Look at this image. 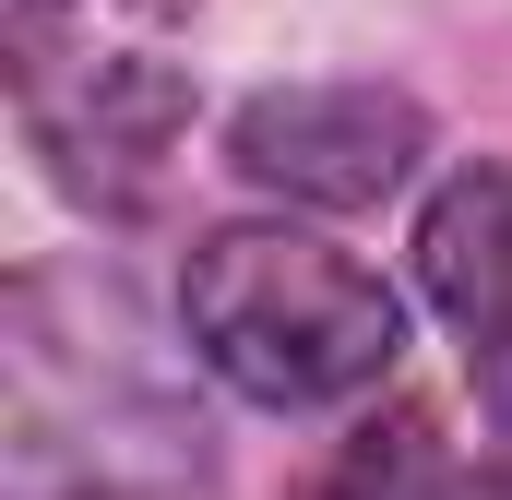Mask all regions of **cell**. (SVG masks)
I'll use <instances>...</instances> for the list:
<instances>
[{
	"label": "cell",
	"instance_id": "1",
	"mask_svg": "<svg viewBox=\"0 0 512 500\" xmlns=\"http://www.w3.org/2000/svg\"><path fill=\"white\" fill-rule=\"evenodd\" d=\"M179 322L203 346V370L251 405H346L393 381L405 358V310L358 250L310 239V227H215L179 262Z\"/></svg>",
	"mask_w": 512,
	"mask_h": 500
},
{
	"label": "cell",
	"instance_id": "2",
	"mask_svg": "<svg viewBox=\"0 0 512 500\" xmlns=\"http://www.w3.org/2000/svg\"><path fill=\"white\" fill-rule=\"evenodd\" d=\"M417 155H429V120L393 84H274L227 120V167L251 191L322 203V215H358V203L405 191Z\"/></svg>",
	"mask_w": 512,
	"mask_h": 500
},
{
	"label": "cell",
	"instance_id": "3",
	"mask_svg": "<svg viewBox=\"0 0 512 500\" xmlns=\"http://www.w3.org/2000/svg\"><path fill=\"white\" fill-rule=\"evenodd\" d=\"M24 131H36V155H48V179L72 203L143 215L155 179H167V155H179V131H191V84L167 60H96L84 48V60H60L24 96Z\"/></svg>",
	"mask_w": 512,
	"mask_h": 500
},
{
	"label": "cell",
	"instance_id": "4",
	"mask_svg": "<svg viewBox=\"0 0 512 500\" xmlns=\"http://www.w3.org/2000/svg\"><path fill=\"white\" fill-rule=\"evenodd\" d=\"M417 286H429V310L465 334L477 405L512 429V167L441 179V203L417 215Z\"/></svg>",
	"mask_w": 512,
	"mask_h": 500
},
{
	"label": "cell",
	"instance_id": "5",
	"mask_svg": "<svg viewBox=\"0 0 512 500\" xmlns=\"http://www.w3.org/2000/svg\"><path fill=\"white\" fill-rule=\"evenodd\" d=\"M60 60H84L72 48V0H12V96H36Z\"/></svg>",
	"mask_w": 512,
	"mask_h": 500
},
{
	"label": "cell",
	"instance_id": "6",
	"mask_svg": "<svg viewBox=\"0 0 512 500\" xmlns=\"http://www.w3.org/2000/svg\"><path fill=\"white\" fill-rule=\"evenodd\" d=\"M417 500H512V465H441Z\"/></svg>",
	"mask_w": 512,
	"mask_h": 500
},
{
	"label": "cell",
	"instance_id": "7",
	"mask_svg": "<svg viewBox=\"0 0 512 500\" xmlns=\"http://www.w3.org/2000/svg\"><path fill=\"white\" fill-rule=\"evenodd\" d=\"M131 12H191V0H131Z\"/></svg>",
	"mask_w": 512,
	"mask_h": 500
}]
</instances>
